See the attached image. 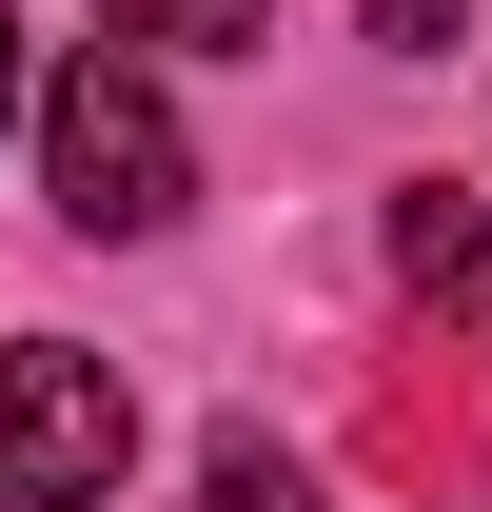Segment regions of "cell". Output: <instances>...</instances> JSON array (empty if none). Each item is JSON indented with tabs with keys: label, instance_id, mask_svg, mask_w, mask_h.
<instances>
[{
	"label": "cell",
	"instance_id": "cell-1",
	"mask_svg": "<svg viewBox=\"0 0 492 512\" xmlns=\"http://www.w3.org/2000/svg\"><path fill=\"white\" fill-rule=\"evenodd\" d=\"M20 138H40V197H60L79 237H178L197 217V138H178V99H158L138 40H79Z\"/></svg>",
	"mask_w": 492,
	"mask_h": 512
},
{
	"label": "cell",
	"instance_id": "cell-2",
	"mask_svg": "<svg viewBox=\"0 0 492 512\" xmlns=\"http://www.w3.org/2000/svg\"><path fill=\"white\" fill-rule=\"evenodd\" d=\"M119 473H138V375L79 335H20L0 355V512H79Z\"/></svg>",
	"mask_w": 492,
	"mask_h": 512
},
{
	"label": "cell",
	"instance_id": "cell-3",
	"mask_svg": "<svg viewBox=\"0 0 492 512\" xmlns=\"http://www.w3.org/2000/svg\"><path fill=\"white\" fill-rule=\"evenodd\" d=\"M394 276H414V296H473V276H492V197L473 178H414V197H394Z\"/></svg>",
	"mask_w": 492,
	"mask_h": 512
},
{
	"label": "cell",
	"instance_id": "cell-4",
	"mask_svg": "<svg viewBox=\"0 0 492 512\" xmlns=\"http://www.w3.org/2000/svg\"><path fill=\"white\" fill-rule=\"evenodd\" d=\"M197 512H315V473L276 434H217V473H197Z\"/></svg>",
	"mask_w": 492,
	"mask_h": 512
},
{
	"label": "cell",
	"instance_id": "cell-5",
	"mask_svg": "<svg viewBox=\"0 0 492 512\" xmlns=\"http://www.w3.org/2000/svg\"><path fill=\"white\" fill-rule=\"evenodd\" d=\"M119 40H256V0H99Z\"/></svg>",
	"mask_w": 492,
	"mask_h": 512
},
{
	"label": "cell",
	"instance_id": "cell-6",
	"mask_svg": "<svg viewBox=\"0 0 492 512\" xmlns=\"http://www.w3.org/2000/svg\"><path fill=\"white\" fill-rule=\"evenodd\" d=\"M355 20H374V60H433V40H453L473 0H355Z\"/></svg>",
	"mask_w": 492,
	"mask_h": 512
},
{
	"label": "cell",
	"instance_id": "cell-7",
	"mask_svg": "<svg viewBox=\"0 0 492 512\" xmlns=\"http://www.w3.org/2000/svg\"><path fill=\"white\" fill-rule=\"evenodd\" d=\"M20 119H40V60H20V20H0V138H20Z\"/></svg>",
	"mask_w": 492,
	"mask_h": 512
}]
</instances>
